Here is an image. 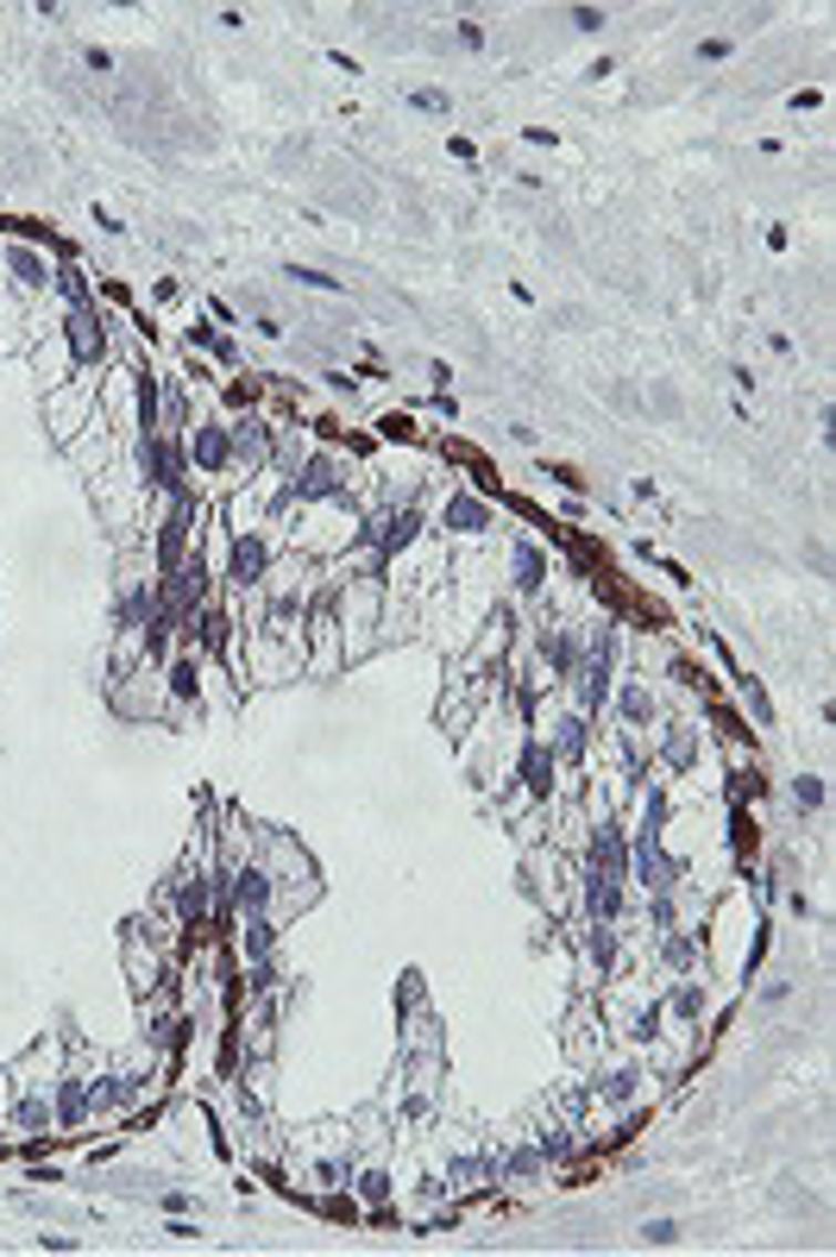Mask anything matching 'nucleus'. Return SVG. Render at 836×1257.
Returning <instances> with one entry per match:
<instances>
[{
  "label": "nucleus",
  "mask_w": 836,
  "mask_h": 1257,
  "mask_svg": "<svg viewBox=\"0 0 836 1257\" xmlns=\"http://www.w3.org/2000/svg\"><path fill=\"white\" fill-rule=\"evenodd\" d=\"M749 711H755V723H774V704H767V692H761L755 679H749Z\"/></svg>",
  "instance_id": "30"
},
{
  "label": "nucleus",
  "mask_w": 836,
  "mask_h": 1257,
  "mask_svg": "<svg viewBox=\"0 0 836 1257\" xmlns=\"http://www.w3.org/2000/svg\"><path fill=\"white\" fill-rule=\"evenodd\" d=\"M0 1120H7V1106H0Z\"/></svg>",
  "instance_id": "35"
},
{
  "label": "nucleus",
  "mask_w": 836,
  "mask_h": 1257,
  "mask_svg": "<svg viewBox=\"0 0 836 1257\" xmlns=\"http://www.w3.org/2000/svg\"><path fill=\"white\" fill-rule=\"evenodd\" d=\"M126 968H133V987L145 993V987H157V956H145V937H126Z\"/></svg>",
  "instance_id": "25"
},
{
  "label": "nucleus",
  "mask_w": 836,
  "mask_h": 1257,
  "mask_svg": "<svg viewBox=\"0 0 836 1257\" xmlns=\"http://www.w3.org/2000/svg\"><path fill=\"white\" fill-rule=\"evenodd\" d=\"M642 1238H648V1245H673V1238H680V1219H648Z\"/></svg>",
  "instance_id": "29"
},
{
  "label": "nucleus",
  "mask_w": 836,
  "mask_h": 1257,
  "mask_svg": "<svg viewBox=\"0 0 836 1257\" xmlns=\"http://www.w3.org/2000/svg\"><path fill=\"white\" fill-rule=\"evenodd\" d=\"M579 906H585V918L617 925V918H622V880H617V874H603V868H585L579 874Z\"/></svg>",
  "instance_id": "7"
},
{
  "label": "nucleus",
  "mask_w": 836,
  "mask_h": 1257,
  "mask_svg": "<svg viewBox=\"0 0 836 1257\" xmlns=\"http://www.w3.org/2000/svg\"><path fill=\"white\" fill-rule=\"evenodd\" d=\"M164 686H171L176 704H195V698H202V660H176L171 673H164Z\"/></svg>",
  "instance_id": "24"
},
{
  "label": "nucleus",
  "mask_w": 836,
  "mask_h": 1257,
  "mask_svg": "<svg viewBox=\"0 0 836 1257\" xmlns=\"http://www.w3.org/2000/svg\"><path fill=\"white\" fill-rule=\"evenodd\" d=\"M579 944H585V962H591V975H603V981H610V968H617V956H622V930H617V925H598V918H585Z\"/></svg>",
  "instance_id": "12"
},
{
  "label": "nucleus",
  "mask_w": 836,
  "mask_h": 1257,
  "mask_svg": "<svg viewBox=\"0 0 836 1257\" xmlns=\"http://www.w3.org/2000/svg\"><path fill=\"white\" fill-rule=\"evenodd\" d=\"M359 1195H365L371 1207H384L390 1201V1170L384 1163H365V1170H359Z\"/></svg>",
  "instance_id": "27"
},
{
  "label": "nucleus",
  "mask_w": 836,
  "mask_h": 1257,
  "mask_svg": "<svg viewBox=\"0 0 836 1257\" xmlns=\"http://www.w3.org/2000/svg\"><path fill=\"white\" fill-rule=\"evenodd\" d=\"M704 956V930H661V968H673V975H692Z\"/></svg>",
  "instance_id": "15"
},
{
  "label": "nucleus",
  "mask_w": 836,
  "mask_h": 1257,
  "mask_svg": "<svg viewBox=\"0 0 836 1257\" xmlns=\"http://www.w3.org/2000/svg\"><path fill=\"white\" fill-rule=\"evenodd\" d=\"M189 460L202 465V472H234V427L227 422H195V434H189Z\"/></svg>",
  "instance_id": "8"
},
{
  "label": "nucleus",
  "mask_w": 836,
  "mask_h": 1257,
  "mask_svg": "<svg viewBox=\"0 0 836 1257\" xmlns=\"http://www.w3.org/2000/svg\"><path fill=\"white\" fill-rule=\"evenodd\" d=\"M0 265L13 271V290H20V296H44V290H51V265H44L32 246H7V251H0Z\"/></svg>",
  "instance_id": "11"
},
{
  "label": "nucleus",
  "mask_w": 836,
  "mask_h": 1257,
  "mask_svg": "<svg viewBox=\"0 0 836 1257\" xmlns=\"http://www.w3.org/2000/svg\"><path fill=\"white\" fill-rule=\"evenodd\" d=\"M409 427H415L409 415H384V434H390V441H409Z\"/></svg>",
  "instance_id": "33"
},
{
  "label": "nucleus",
  "mask_w": 836,
  "mask_h": 1257,
  "mask_svg": "<svg viewBox=\"0 0 836 1257\" xmlns=\"http://www.w3.org/2000/svg\"><path fill=\"white\" fill-rule=\"evenodd\" d=\"M234 465L239 472H271V427L265 422H234Z\"/></svg>",
  "instance_id": "10"
},
{
  "label": "nucleus",
  "mask_w": 836,
  "mask_h": 1257,
  "mask_svg": "<svg viewBox=\"0 0 836 1257\" xmlns=\"http://www.w3.org/2000/svg\"><path fill=\"white\" fill-rule=\"evenodd\" d=\"M441 528H447V535H491V528H497V509H491L485 497H472V491H453V497L441 503Z\"/></svg>",
  "instance_id": "9"
},
{
  "label": "nucleus",
  "mask_w": 836,
  "mask_h": 1257,
  "mask_svg": "<svg viewBox=\"0 0 836 1257\" xmlns=\"http://www.w3.org/2000/svg\"><path fill=\"white\" fill-rule=\"evenodd\" d=\"M478 704H485V679H453V692L441 698V723H447V730H466L472 717H478Z\"/></svg>",
  "instance_id": "16"
},
{
  "label": "nucleus",
  "mask_w": 836,
  "mask_h": 1257,
  "mask_svg": "<svg viewBox=\"0 0 836 1257\" xmlns=\"http://www.w3.org/2000/svg\"><path fill=\"white\" fill-rule=\"evenodd\" d=\"M547 1170V1157L535 1151V1138H516L504 1144V1182H535Z\"/></svg>",
  "instance_id": "21"
},
{
  "label": "nucleus",
  "mask_w": 836,
  "mask_h": 1257,
  "mask_svg": "<svg viewBox=\"0 0 836 1257\" xmlns=\"http://www.w3.org/2000/svg\"><path fill=\"white\" fill-rule=\"evenodd\" d=\"M793 798L805 805V812H817V805H824V780H817V774H798L793 780Z\"/></svg>",
  "instance_id": "28"
},
{
  "label": "nucleus",
  "mask_w": 836,
  "mask_h": 1257,
  "mask_svg": "<svg viewBox=\"0 0 836 1257\" xmlns=\"http://www.w3.org/2000/svg\"><path fill=\"white\" fill-rule=\"evenodd\" d=\"M680 925V899L673 893H648V930L661 937V930H673Z\"/></svg>",
  "instance_id": "26"
},
{
  "label": "nucleus",
  "mask_w": 836,
  "mask_h": 1257,
  "mask_svg": "<svg viewBox=\"0 0 836 1257\" xmlns=\"http://www.w3.org/2000/svg\"><path fill=\"white\" fill-rule=\"evenodd\" d=\"M265 573H271V542H265V528H252V535H239L234 542V579L258 585Z\"/></svg>",
  "instance_id": "14"
},
{
  "label": "nucleus",
  "mask_w": 836,
  "mask_h": 1257,
  "mask_svg": "<svg viewBox=\"0 0 836 1257\" xmlns=\"http://www.w3.org/2000/svg\"><path fill=\"white\" fill-rule=\"evenodd\" d=\"M636 1088H642V1069H629V1063H622V1069H610V1075L598 1082V1101L629 1106V1101H636Z\"/></svg>",
  "instance_id": "23"
},
{
  "label": "nucleus",
  "mask_w": 836,
  "mask_h": 1257,
  "mask_svg": "<svg viewBox=\"0 0 836 1257\" xmlns=\"http://www.w3.org/2000/svg\"><path fill=\"white\" fill-rule=\"evenodd\" d=\"M541 742H547V754H554L560 767H579L585 754H591V717L585 711H554L541 723Z\"/></svg>",
  "instance_id": "5"
},
{
  "label": "nucleus",
  "mask_w": 836,
  "mask_h": 1257,
  "mask_svg": "<svg viewBox=\"0 0 836 1257\" xmlns=\"http://www.w3.org/2000/svg\"><path fill=\"white\" fill-rule=\"evenodd\" d=\"M58 340L70 347L76 371H89V365H101V359H107V321L95 315V302H89V309H70V315H63Z\"/></svg>",
  "instance_id": "4"
},
{
  "label": "nucleus",
  "mask_w": 836,
  "mask_h": 1257,
  "mask_svg": "<svg viewBox=\"0 0 836 1257\" xmlns=\"http://www.w3.org/2000/svg\"><path fill=\"white\" fill-rule=\"evenodd\" d=\"M239 944H246V962L271 956V949H277V911H252V918H246V937H239Z\"/></svg>",
  "instance_id": "22"
},
{
  "label": "nucleus",
  "mask_w": 836,
  "mask_h": 1257,
  "mask_svg": "<svg viewBox=\"0 0 836 1257\" xmlns=\"http://www.w3.org/2000/svg\"><path fill=\"white\" fill-rule=\"evenodd\" d=\"M699 754H704V742L692 723H667L661 730V767H692Z\"/></svg>",
  "instance_id": "19"
},
{
  "label": "nucleus",
  "mask_w": 836,
  "mask_h": 1257,
  "mask_svg": "<svg viewBox=\"0 0 836 1257\" xmlns=\"http://www.w3.org/2000/svg\"><path fill=\"white\" fill-rule=\"evenodd\" d=\"M516 793L528 798V805H554V786H560V761L547 754V742L541 735H528L523 742V761H516Z\"/></svg>",
  "instance_id": "3"
},
{
  "label": "nucleus",
  "mask_w": 836,
  "mask_h": 1257,
  "mask_svg": "<svg viewBox=\"0 0 836 1257\" xmlns=\"http://www.w3.org/2000/svg\"><path fill=\"white\" fill-rule=\"evenodd\" d=\"M610 711H617L629 730L642 735V730H654L661 698H654V686H648V679H617V686H610Z\"/></svg>",
  "instance_id": "6"
},
{
  "label": "nucleus",
  "mask_w": 836,
  "mask_h": 1257,
  "mask_svg": "<svg viewBox=\"0 0 836 1257\" xmlns=\"http://www.w3.org/2000/svg\"><path fill=\"white\" fill-rule=\"evenodd\" d=\"M63 296H70L76 309H89V284H82V271H63Z\"/></svg>",
  "instance_id": "31"
},
{
  "label": "nucleus",
  "mask_w": 836,
  "mask_h": 1257,
  "mask_svg": "<svg viewBox=\"0 0 836 1257\" xmlns=\"http://www.w3.org/2000/svg\"><path fill=\"white\" fill-rule=\"evenodd\" d=\"M51 1106H58V1125H63V1132L89 1125V1113H95V1106H89V1082H82V1075H63V1082H58V1101H51Z\"/></svg>",
  "instance_id": "18"
},
{
  "label": "nucleus",
  "mask_w": 836,
  "mask_h": 1257,
  "mask_svg": "<svg viewBox=\"0 0 836 1257\" xmlns=\"http://www.w3.org/2000/svg\"><path fill=\"white\" fill-rule=\"evenodd\" d=\"M704 1006H711V993H704V981H692V975H680L673 981V993H667V1019H680V1026H699L704 1019Z\"/></svg>",
  "instance_id": "17"
},
{
  "label": "nucleus",
  "mask_w": 836,
  "mask_h": 1257,
  "mask_svg": "<svg viewBox=\"0 0 836 1257\" xmlns=\"http://www.w3.org/2000/svg\"><path fill=\"white\" fill-rule=\"evenodd\" d=\"M189 347H220V333H215V328H202V321H195V328H189Z\"/></svg>",
  "instance_id": "34"
},
{
  "label": "nucleus",
  "mask_w": 836,
  "mask_h": 1257,
  "mask_svg": "<svg viewBox=\"0 0 836 1257\" xmlns=\"http://www.w3.org/2000/svg\"><path fill=\"white\" fill-rule=\"evenodd\" d=\"M7 1120L39 1138V1132H51V1125H58V1106H51V1094H20V1101L7 1106Z\"/></svg>",
  "instance_id": "20"
},
{
  "label": "nucleus",
  "mask_w": 836,
  "mask_h": 1257,
  "mask_svg": "<svg viewBox=\"0 0 836 1257\" xmlns=\"http://www.w3.org/2000/svg\"><path fill=\"white\" fill-rule=\"evenodd\" d=\"M415 107H429V114H447V95H441V89H422V95H415Z\"/></svg>",
  "instance_id": "32"
},
{
  "label": "nucleus",
  "mask_w": 836,
  "mask_h": 1257,
  "mask_svg": "<svg viewBox=\"0 0 836 1257\" xmlns=\"http://www.w3.org/2000/svg\"><path fill=\"white\" fill-rule=\"evenodd\" d=\"M101 409V384L89 378V371H76L70 384H58L51 390V434H58L63 446L76 441L82 427H89V415Z\"/></svg>",
  "instance_id": "1"
},
{
  "label": "nucleus",
  "mask_w": 836,
  "mask_h": 1257,
  "mask_svg": "<svg viewBox=\"0 0 836 1257\" xmlns=\"http://www.w3.org/2000/svg\"><path fill=\"white\" fill-rule=\"evenodd\" d=\"M535 655H541V679H547V686H566V679H572V667L585 660V636L572 629V622H554V617H547L541 629H535Z\"/></svg>",
  "instance_id": "2"
},
{
  "label": "nucleus",
  "mask_w": 836,
  "mask_h": 1257,
  "mask_svg": "<svg viewBox=\"0 0 836 1257\" xmlns=\"http://www.w3.org/2000/svg\"><path fill=\"white\" fill-rule=\"evenodd\" d=\"M509 585L523 591V598H541L547 585V554L535 542H509Z\"/></svg>",
  "instance_id": "13"
}]
</instances>
